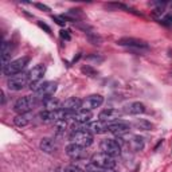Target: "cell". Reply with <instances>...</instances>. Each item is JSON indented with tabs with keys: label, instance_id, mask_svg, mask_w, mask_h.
Wrapping results in <instances>:
<instances>
[{
	"label": "cell",
	"instance_id": "cell-1",
	"mask_svg": "<svg viewBox=\"0 0 172 172\" xmlns=\"http://www.w3.org/2000/svg\"><path fill=\"white\" fill-rule=\"evenodd\" d=\"M28 62H30L28 56H22V58H18V59H15V61H11L7 66L1 69V73L4 75H8V77L16 75L19 73H23V70L26 69Z\"/></svg>",
	"mask_w": 172,
	"mask_h": 172
},
{
	"label": "cell",
	"instance_id": "cell-2",
	"mask_svg": "<svg viewBox=\"0 0 172 172\" xmlns=\"http://www.w3.org/2000/svg\"><path fill=\"white\" fill-rule=\"evenodd\" d=\"M36 104H38V98L35 95H24V97H22L15 102L14 110L18 114H26V113L31 112L36 106Z\"/></svg>",
	"mask_w": 172,
	"mask_h": 172
},
{
	"label": "cell",
	"instance_id": "cell-3",
	"mask_svg": "<svg viewBox=\"0 0 172 172\" xmlns=\"http://www.w3.org/2000/svg\"><path fill=\"white\" fill-rule=\"evenodd\" d=\"M71 117L70 112H66L63 109L59 110H43L39 113V118L42 123H56L59 120H67Z\"/></svg>",
	"mask_w": 172,
	"mask_h": 172
},
{
	"label": "cell",
	"instance_id": "cell-4",
	"mask_svg": "<svg viewBox=\"0 0 172 172\" xmlns=\"http://www.w3.org/2000/svg\"><path fill=\"white\" fill-rule=\"evenodd\" d=\"M69 140L73 144H77V145H81V147L86 148L93 144V134L90 132H88V130H75V132H71L70 133Z\"/></svg>",
	"mask_w": 172,
	"mask_h": 172
},
{
	"label": "cell",
	"instance_id": "cell-5",
	"mask_svg": "<svg viewBox=\"0 0 172 172\" xmlns=\"http://www.w3.org/2000/svg\"><path fill=\"white\" fill-rule=\"evenodd\" d=\"M30 84V77L28 73H19L16 75H12L7 79V88L12 91L22 90L23 88H26Z\"/></svg>",
	"mask_w": 172,
	"mask_h": 172
},
{
	"label": "cell",
	"instance_id": "cell-6",
	"mask_svg": "<svg viewBox=\"0 0 172 172\" xmlns=\"http://www.w3.org/2000/svg\"><path fill=\"white\" fill-rule=\"evenodd\" d=\"M90 163L102 167V168H114L116 167V160L113 156L108 153H104V152H98V153H94L90 159Z\"/></svg>",
	"mask_w": 172,
	"mask_h": 172
},
{
	"label": "cell",
	"instance_id": "cell-7",
	"mask_svg": "<svg viewBox=\"0 0 172 172\" xmlns=\"http://www.w3.org/2000/svg\"><path fill=\"white\" fill-rule=\"evenodd\" d=\"M100 149L104 153H108L113 157H117L121 155V147H120V143L117 140H113V139H105L100 143Z\"/></svg>",
	"mask_w": 172,
	"mask_h": 172
},
{
	"label": "cell",
	"instance_id": "cell-8",
	"mask_svg": "<svg viewBox=\"0 0 172 172\" xmlns=\"http://www.w3.org/2000/svg\"><path fill=\"white\" fill-rule=\"evenodd\" d=\"M117 45L120 46H125V47H129L132 50H137V51H147L149 49V46L144 42V40H140V39L136 38H121L117 40Z\"/></svg>",
	"mask_w": 172,
	"mask_h": 172
},
{
	"label": "cell",
	"instance_id": "cell-9",
	"mask_svg": "<svg viewBox=\"0 0 172 172\" xmlns=\"http://www.w3.org/2000/svg\"><path fill=\"white\" fill-rule=\"evenodd\" d=\"M108 130L112 134L117 137H123L125 136L127 133H129L130 130V125L123 120H117V121H113V123L108 124Z\"/></svg>",
	"mask_w": 172,
	"mask_h": 172
},
{
	"label": "cell",
	"instance_id": "cell-10",
	"mask_svg": "<svg viewBox=\"0 0 172 172\" xmlns=\"http://www.w3.org/2000/svg\"><path fill=\"white\" fill-rule=\"evenodd\" d=\"M55 91H56V82L54 81L42 82L39 89L35 91V97L40 100H46V98H50Z\"/></svg>",
	"mask_w": 172,
	"mask_h": 172
},
{
	"label": "cell",
	"instance_id": "cell-11",
	"mask_svg": "<svg viewBox=\"0 0 172 172\" xmlns=\"http://www.w3.org/2000/svg\"><path fill=\"white\" fill-rule=\"evenodd\" d=\"M66 155L69 156L70 159H73V160H84V159H86V149H85L84 147H81V145H77V144H73V143H70V144L66 147Z\"/></svg>",
	"mask_w": 172,
	"mask_h": 172
},
{
	"label": "cell",
	"instance_id": "cell-12",
	"mask_svg": "<svg viewBox=\"0 0 172 172\" xmlns=\"http://www.w3.org/2000/svg\"><path fill=\"white\" fill-rule=\"evenodd\" d=\"M104 104V97L100 94H91L89 97L84 100V104H82V109L85 110H94V109L100 108V106Z\"/></svg>",
	"mask_w": 172,
	"mask_h": 172
},
{
	"label": "cell",
	"instance_id": "cell-13",
	"mask_svg": "<svg viewBox=\"0 0 172 172\" xmlns=\"http://www.w3.org/2000/svg\"><path fill=\"white\" fill-rule=\"evenodd\" d=\"M123 112H120L118 109H113V108H108L101 110L98 114V120L101 121H105V123H113V121H117L118 117H121Z\"/></svg>",
	"mask_w": 172,
	"mask_h": 172
},
{
	"label": "cell",
	"instance_id": "cell-14",
	"mask_svg": "<svg viewBox=\"0 0 172 172\" xmlns=\"http://www.w3.org/2000/svg\"><path fill=\"white\" fill-rule=\"evenodd\" d=\"M82 104H84V100L77 98V97H70V98H67L66 101L62 102V109L66 110V112L74 113V112L81 110V109H82Z\"/></svg>",
	"mask_w": 172,
	"mask_h": 172
},
{
	"label": "cell",
	"instance_id": "cell-15",
	"mask_svg": "<svg viewBox=\"0 0 172 172\" xmlns=\"http://www.w3.org/2000/svg\"><path fill=\"white\" fill-rule=\"evenodd\" d=\"M71 120H73L75 124H89L91 123V118H93V113L90 110H85V109H81L78 112L71 113Z\"/></svg>",
	"mask_w": 172,
	"mask_h": 172
},
{
	"label": "cell",
	"instance_id": "cell-16",
	"mask_svg": "<svg viewBox=\"0 0 172 172\" xmlns=\"http://www.w3.org/2000/svg\"><path fill=\"white\" fill-rule=\"evenodd\" d=\"M86 130L90 132L91 134H102L108 130V123L101 121V120L89 123V124H86Z\"/></svg>",
	"mask_w": 172,
	"mask_h": 172
},
{
	"label": "cell",
	"instance_id": "cell-17",
	"mask_svg": "<svg viewBox=\"0 0 172 172\" xmlns=\"http://www.w3.org/2000/svg\"><path fill=\"white\" fill-rule=\"evenodd\" d=\"M12 45L7 40H3L1 43V69L6 67L11 62V55H12Z\"/></svg>",
	"mask_w": 172,
	"mask_h": 172
},
{
	"label": "cell",
	"instance_id": "cell-18",
	"mask_svg": "<svg viewBox=\"0 0 172 172\" xmlns=\"http://www.w3.org/2000/svg\"><path fill=\"white\" fill-rule=\"evenodd\" d=\"M46 73V66L42 63L36 65L31 69V70L28 71V77H30V84L31 82H40L42 81L43 75Z\"/></svg>",
	"mask_w": 172,
	"mask_h": 172
},
{
	"label": "cell",
	"instance_id": "cell-19",
	"mask_svg": "<svg viewBox=\"0 0 172 172\" xmlns=\"http://www.w3.org/2000/svg\"><path fill=\"white\" fill-rule=\"evenodd\" d=\"M124 113H127V114H133V116H137V114H143L145 112V105L143 102H130L128 105L124 106Z\"/></svg>",
	"mask_w": 172,
	"mask_h": 172
},
{
	"label": "cell",
	"instance_id": "cell-20",
	"mask_svg": "<svg viewBox=\"0 0 172 172\" xmlns=\"http://www.w3.org/2000/svg\"><path fill=\"white\" fill-rule=\"evenodd\" d=\"M39 148H40V151H43L45 153H54L56 151V144H55V140L51 139V137H43L40 143H39Z\"/></svg>",
	"mask_w": 172,
	"mask_h": 172
},
{
	"label": "cell",
	"instance_id": "cell-21",
	"mask_svg": "<svg viewBox=\"0 0 172 172\" xmlns=\"http://www.w3.org/2000/svg\"><path fill=\"white\" fill-rule=\"evenodd\" d=\"M31 120H32V114H30V113L18 114V116L14 118V124L19 128H23V127H27L28 124L31 123Z\"/></svg>",
	"mask_w": 172,
	"mask_h": 172
},
{
	"label": "cell",
	"instance_id": "cell-22",
	"mask_svg": "<svg viewBox=\"0 0 172 172\" xmlns=\"http://www.w3.org/2000/svg\"><path fill=\"white\" fill-rule=\"evenodd\" d=\"M129 145L133 152H140L144 149V139L141 136H132L129 140Z\"/></svg>",
	"mask_w": 172,
	"mask_h": 172
},
{
	"label": "cell",
	"instance_id": "cell-23",
	"mask_svg": "<svg viewBox=\"0 0 172 172\" xmlns=\"http://www.w3.org/2000/svg\"><path fill=\"white\" fill-rule=\"evenodd\" d=\"M43 105H45L46 110H59V109H62V104L58 100L53 98V97L43 100Z\"/></svg>",
	"mask_w": 172,
	"mask_h": 172
},
{
	"label": "cell",
	"instance_id": "cell-24",
	"mask_svg": "<svg viewBox=\"0 0 172 172\" xmlns=\"http://www.w3.org/2000/svg\"><path fill=\"white\" fill-rule=\"evenodd\" d=\"M132 127H133L134 129H139V130H151L152 128H153V125H152L149 121H147V120L137 118L132 123Z\"/></svg>",
	"mask_w": 172,
	"mask_h": 172
},
{
	"label": "cell",
	"instance_id": "cell-25",
	"mask_svg": "<svg viewBox=\"0 0 172 172\" xmlns=\"http://www.w3.org/2000/svg\"><path fill=\"white\" fill-rule=\"evenodd\" d=\"M54 129H55L56 136H63L67 129V120H59V121L54 123Z\"/></svg>",
	"mask_w": 172,
	"mask_h": 172
},
{
	"label": "cell",
	"instance_id": "cell-26",
	"mask_svg": "<svg viewBox=\"0 0 172 172\" xmlns=\"http://www.w3.org/2000/svg\"><path fill=\"white\" fill-rule=\"evenodd\" d=\"M105 8L109 11H118V10L129 11V7H127L123 3H108V4H105Z\"/></svg>",
	"mask_w": 172,
	"mask_h": 172
},
{
	"label": "cell",
	"instance_id": "cell-27",
	"mask_svg": "<svg viewBox=\"0 0 172 172\" xmlns=\"http://www.w3.org/2000/svg\"><path fill=\"white\" fill-rule=\"evenodd\" d=\"M81 71L84 74H86V75H89V77H97V75H98V73H97L91 66H84L81 69Z\"/></svg>",
	"mask_w": 172,
	"mask_h": 172
},
{
	"label": "cell",
	"instance_id": "cell-28",
	"mask_svg": "<svg viewBox=\"0 0 172 172\" xmlns=\"http://www.w3.org/2000/svg\"><path fill=\"white\" fill-rule=\"evenodd\" d=\"M62 172H86V171H82L81 168H78L75 165H69V167L62 169Z\"/></svg>",
	"mask_w": 172,
	"mask_h": 172
},
{
	"label": "cell",
	"instance_id": "cell-29",
	"mask_svg": "<svg viewBox=\"0 0 172 172\" xmlns=\"http://www.w3.org/2000/svg\"><path fill=\"white\" fill-rule=\"evenodd\" d=\"M53 20L55 22L56 24H59V26H65V24H66V20L63 19V16H54V15H53Z\"/></svg>",
	"mask_w": 172,
	"mask_h": 172
},
{
	"label": "cell",
	"instance_id": "cell-30",
	"mask_svg": "<svg viewBox=\"0 0 172 172\" xmlns=\"http://www.w3.org/2000/svg\"><path fill=\"white\" fill-rule=\"evenodd\" d=\"M59 36L62 39H65V40H70V39H71L69 31H66V30H61V31H59Z\"/></svg>",
	"mask_w": 172,
	"mask_h": 172
},
{
	"label": "cell",
	"instance_id": "cell-31",
	"mask_svg": "<svg viewBox=\"0 0 172 172\" xmlns=\"http://www.w3.org/2000/svg\"><path fill=\"white\" fill-rule=\"evenodd\" d=\"M38 26L40 28H42V30H45L46 32H47V34H51V28L49 27V26L46 24V23H43V22H38Z\"/></svg>",
	"mask_w": 172,
	"mask_h": 172
},
{
	"label": "cell",
	"instance_id": "cell-32",
	"mask_svg": "<svg viewBox=\"0 0 172 172\" xmlns=\"http://www.w3.org/2000/svg\"><path fill=\"white\" fill-rule=\"evenodd\" d=\"M35 7L42 11H50V7H47L46 4H42V3H35Z\"/></svg>",
	"mask_w": 172,
	"mask_h": 172
},
{
	"label": "cell",
	"instance_id": "cell-33",
	"mask_svg": "<svg viewBox=\"0 0 172 172\" xmlns=\"http://www.w3.org/2000/svg\"><path fill=\"white\" fill-rule=\"evenodd\" d=\"M88 59H94V61H97V62H102L104 58H98V56H95V55H90V56H88Z\"/></svg>",
	"mask_w": 172,
	"mask_h": 172
},
{
	"label": "cell",
	"instance_id": "cell-34",
	"mask_svg": "<svg viewBox=\"0 0 172 172\" xmlns=\"http://www.w3.org/2000/svg\"><path fill=\"white\" fill-rule=\"evenodd\" d=\"M4 102H6V94L4 91H1V105H4Z\"/></svg>",
	"mask_w": 172,
	"mask_h": 172
},
{
	"label": "cell",
	"instance_id": "cell-35",
	"mask_svg": "<svg viewBox=\"0 0 172 172\" xmlns=\"http://www.w3.org/2000/svg\"><path fill=\"white\" fill-rule=\"evenodd\" d=\"M105 172H118V171H116L114 168H106V169H105Z\"/></svg>",
	"mask_w": 172,
	"mask_h": 172
}]
</instances>
